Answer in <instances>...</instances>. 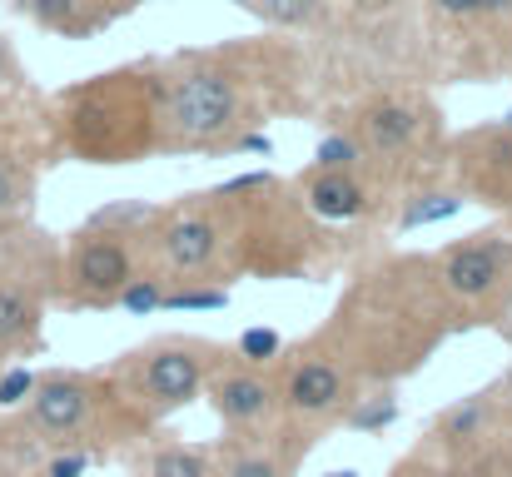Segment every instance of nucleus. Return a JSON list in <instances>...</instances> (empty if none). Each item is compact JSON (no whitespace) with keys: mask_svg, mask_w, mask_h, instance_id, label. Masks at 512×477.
Wrapping results in <instances>:
<instances>
[{"mask_svg":"<svg viewBox=\"0 0 512 477\" xmlns=\"http://www.w3.org/2000/svg\"><path fill=\"white\" fill-rule=\"evenodd\" d=\"M160 155H239L279 110H304V50L279 40H229L155 60Z\"/></svg>","mask_w":512,"mask_h":477,"instance_id":"nucleus-1","label":"nucleus"},{"mask_svg":"<svg viewBox=\"0 0 512 477\" xmlns=\"http://www.w3.org/2000/svg\"><path fill=\"white\" fill-rule=\"evenodd\" d=\"M458 333L433 254H378L353 269L329 323L314 333L358 388H398Z\"/></svg>","mask_w":512,"mask_h":477,"instance_id":"nucleus-2","label":"nucleus"},{"mask_svg":"<svg viewBox=\"0 0 512 477\" xmlns=\"http://www.w3.org/2000/svg\"><path fill=\"white\" fill-rule=\"evenodd\" d=\"M219 209L224 239H229V279H314L319 264L334 254V229L314 219L294 179H279L269 169L234 174L214 189H204Z\"/></svg>","mask_w":512,"mask_h":477,"instance_id":"nucleus-3","label":"nucleus"},{"mask_svg":"<svg viewBox=\"0 0 512 477\" xmlns=\"http://www.w3.org/2000/svg\"><path fill=\"white\" fill-rule=\"evenodd\" d=\"M55 155L95 169H125L160 155V80L155 60L115 65L65 85L50 100Z\"/></svg>","mask_w":512,"mask_h":477,"instance_id":"nucleus-4","label":"nucleus"},{"mask_svg":"<svg viewBox=\"0 0 512 477\" xmlns=\"http://www.w3.org/2000/svg\"><path fill=\"white\" fill-rule=\"evenodd\" d=\"M368 159V179L398 204L403 194L448 179V115L423 85H383L348 100L339 120Z\"/></svg>","mask_w":512,"mask_h":477,"instance_id":"nucleus-5","label":"nucleus"},{"mask_svg":"<svg viewBox=\"0 0 512 477\" xmlns=\"http://www.w3.org/2000/svg\"><path fill=\"white\" fill-rule=\"evenodd\" d=\"M234 358V343L194 338V333H160L130 353H120L105 373L120 393V403L155 433L165 418L199 403L214 383V373Z\"/></svg>","mask_w":512,"mask_h":477,"instance_id":"nucleus-6","label":"nucleus"},{"mask_svg":"<svg viewBox=\"0 0 512 477\" xmlns=\"http://www.w3.org/2000/svg\"><path fill=\"white\" fill-rule=\"evenodd\" d=\"M50 309H65V244L25 224L0 239V358H35Z\"/></svg>","mask_w":512,"mask_h":477,"instance_id":"nucleus-7","label":"nucleus"},{"mask_svg":"<svg viewBox=\"0 0 512 477\" xmlns=\"http://www.w3.org/2000/svg\"><path fill=\"white\" fill-rule=\"evenodd\" d=\"M438 284L448 294V309L463 328H493L512 333V234L503 224L473 229L443 249H433Z\"/></svg>","mask_w":512,"mask_h":477,"instance_id":"nucleus-8","label":"nucleus"},{"mask_svg":"<svg viewBox=\"0 0 512 477\" xmlns=\"http://www.w3.org/2000/svg\"><path fill=\"white\" fill-rule=\"evenodd\" d=\"M145 269L170 284H229V239L209 194H179L140 229Z\"/></svg>","mask_w":512,"mask_h":477,"instance_id":"nucleus-9","label":"nucleus"},{"mask_svg":"<svg viewBox=\"0 0 512 477\" xmlns=\"http://www.w3.org/2000/svg\"><path fill=\"white\" fill-rule=\"evenodd\" d=\"M145 274L140 229L80 224L65 239V309L70 314H110L120 294Z\"/></svg>","mask_w":512,"mask_h":477,"instance_id":"nucleus-10","label":"nucleus"},{"mask_svg":"<svg viewBox=\"0 0 512 477\" xmlns=\"http://www.w3.org/2000/svg\"><path fill=\"white\" fill-rule=\"evenodd\" d=\"M279 378V418L324 438L343 428L353 398H358V378L343 368L339 358L309 333L304 343H289V353L274 368Z\"/></svg>","mask_w":512,"mask_h":477,"instance_id":"nucleus-11","label":"nucleus"},{"mask_svg":"<svg viewBox=\"0 0 512 477\" xmlns=\"http://www.w3.org/2000/svg\"><path fill=\"white\" fill-rule=\"evenodd\" d=\"M229 5L274 35H309V40L353 35L363 50H378L383 30L398 20V0H229Z\"/></svg>","mask_w":512,"mask_h":477,"instance_id":"nucleus-12","label":"nucleus"},{"mask_svg":"<svg viewBox=\"0 0 512 477\" xmlns=\"http://www.w3.org/2000/svg\"><path fill=\"white\" fill-rule=\"evenodd\" d=\"M448 184L468 204L493 209L503 219V229L512 234V125L508 120L473 125V130L448 140Z\"/></svg>","mask_w":512,"mask_h":477,"instance_id":"nucleus-13","label":"nucleus"},{"mask_svg":"<svg viewBox=\"0 0 512 477\" xmlns=\"http://www.w3.org/2000/svg\"><path fill=\"white\" fill-rule=\"evenodd\" d=\"M294 189L304 194V204L314 209V219H324L329 229L343 224H378L388 219L393 224V199L363 174V169H304L294 174Z\"/></svg>","mask_w":512,"mask_h":477,"instance_id":"nucleus-14","label":"nucleus"},{"mask_svg":"<svg viewBox=\"0 0 512 477\" xmlns=\"http://www.w3.org/2000/svg\"><path fill=\"white\" fill-rule=\"evenodd\" d=\"M209 408L219 418V428L229 438H249V433H264L279 423V378L274 368H249L239 358H229L214 383H209Z\"/></svg>","mask_w":512,"mask_h":477,"instance_id":"nucleus-15","label":"nucleus"},{"mask_svg":"<svg viewBox=\"0 0 512 477\" xmlns=\"http://www.w3.org/2000/svg\"><path fill=\"white\" fill-rule=\"evenodd\" d=\"M314 443H319L314 433H304V428L279 418L274 428L249 433V438H229L224 433L219 448H214V468H219V477H294L304 468Z\"/></svg>","mask_w":512,"mask_h":477,"instance_id":"nucleus-16","label":"nucleus"},{"mask_svg":"<svg viewBox=\"0 0 512 477\" xmlns=\"http://www.w3.org/2000/svg\"><path fill=\"white\" fill-rule=\"evenodd\" d=\"M498 433H508V428H503L498 383H488V388H478V393L453 398L443 413H433V423H428V443H423V448H428L438 463H458V458L478 453L483 443H493Z\"/></svg>","mask_w":512,"mask_h":477,"instance_id":"nucleus-17","label":"nucleus"},{"mask_svg":"<svg viewBox=\"0 0 512 477\" xmlns=\"http://www.w3.org/2000/svg\"><path fill=\"white\" fill-rule=\"evenodd\" d=\"M10 5L15 15H25L35 30L55 40H95L100 30L130 15L125 0H10Z\"/></svg>","mask_w":512,"mask_h":477,"instance_id":"nucleus-18","label":"nucleus"},{"mask_svg":"<svg viewBox=\"0 0 512 477\" xmlns=\"http://www.w3.org/2000/svg\"><path fill=\"white\" fill-rule=\"evenodd\" d=\"M512 70V0H483L478 35L463 60V80H488Z\"/></svg>","mask_w":512,"mask_h":477,"instance_id":"nucleus-19","label":"nucleus"},{"mask_svg":"<svg viewBox=\"0 0 512 477\" xmlns=\"http://www.w3.org/2000/svg\"><path fill=\"white\" fill-rule=\"evenodd\" d=\"M35 184H40L35 159L25 155L20 145L0 140V234H15V229L30 224V214H35Z\"/></svg>","mask_w":512,"mask_h":477,"instance_id":"nucleus-20","label":"nucleus"},{"mask_svg":"<svg viewBox=\"0 0 512 477\" xmlns=\"http://www.w3.org/2000/svg\"><path fill=\"white\" fill-rule=\"evenodd\" d=\"M418 5V15H423V25L433 30V35H443L448 45H453V70L463 75V60H468V45H473V35H478V15H483V0H413Z\"/></svg>","mask_w":512,"mask_h":477,"instance_id":"nucleus-21","label":"nucleus"},{"mask_svg":"<svg viewBox=\"0 0 512 477\" xmlns=\"http://www.w3.org/2000/svg\"><path fill=\"white\" fill-rule=\"evenodd\" d=\"M463 209H468V199H463L448 179H438V184H423V189H413V194L398 199L393 229H398V234H418V229L443 224V219H453V214H463Z\"/></svg>","mask_w":512,"mask_h":477,"instance_id":"nucleus-22","label":"nucleus"},{"mask_svg":"<svg viewBox=\"0 0 512 477\" xmlns=\"http://www.w3.org/2000/svg\"><path fill=\"white\" fill-rule=\"evenodd\" d=\"M398 418H403V393L398 388H358L343 428L348 433H363V438H383Z\"/></svg>","mask_w":512,"mask_h":477,"instance_id":"nucleus-23","label":"nucleus"},{"mask_svg":"<svg viewBox=\"0 0 512 477\" xmlns=\"http://www.w3.org/2000/svg\"><path fill=\"white\" fill-rule=\"evenodd\" d=\"M145 477H214V448L160 438L145 453Z\"/></svg>","mask_w":512,"mask_h":477,"instance_id":"nucleus-24","label":"nucleus"},{"mask_svg":"<svg viewBox=\"0 0 512 477\" xmlns=\"http://www.w3.org/2000/svg\"><path fill=\"white\" fill-rule=\"evenodd\" d=\"M443 477H512V433H498L458 463H443Z\"/></svg>","mask_w":512,"mask_h":477,"instance_id":"nucleus-25","label":"nucleus"},{"mask_svg":"<svg viewBox=\"0 0 512 477\" xmlns=\"http://www.w3.org/2000/svg\"><path fill=\"white\" fill-rule=\"evenodd\" d=\"M234 304L229 284H170L165 289V314H224Z\"/></svg>","mask_w":512,"mask_h":477,"instance_id":"nucleus-26","label":"nucleus"},{"mask_svg":"<svg viewBox=\"0 0 512 477\" xmlns=\"http://www.w3.org/2000/svg\"><path fill=\"white\" fill-rule=\"evenodd\" d=\"M284 353H289V343H284V333L269 328V323H249V328L234 338V358L249 363V368H279Z\"/></svg>","mask_w":512,"mask_h":477,"instance_id":"nucleus-27","label":"nucleus"},{"mask_svg":"<svg viewBox=\"0 0 512 477\" xmlns=\"http://www.w3.org/2000/svg\"><path fill=\"white\" fill-rule=\"evenodd\" d=\"M314 169H363L368 174V159H363V145L343 125H329L324 140L314 145Z\"/></svg>","mask_w":512,"mask_h":477,"instance_id":"nucleus-28","label":"nucleus"},{"mask_svg":"<svg viewBox=\"0 0 512 477\" xmlns=\"http://www.w3.org/2000/svg\"><path fill=\"white\" fill-rule=\"evenodd\" d=\"M165 289H170V279H160V274H140L125 294H120V314L125 318H155L165 314Z\"/></svg>","mask_w":512,"mask_h":477,"instance_id":"nucleus-29","label":"nucleus"},{"mask_svg":"<svg viewBox=\"0 0 512 477\" xmlns=\"http://www.w3.org/2000/svg\"><path fill=\"white\" fill-rule=\"evenodd\" d=\"M35 388H40V368H30V363H0V413H20Z\"/></svg>","mask_w":512,"mask_h":477,"instance_id":"nucleus-30","label":"nucleus"},{"mask_svg":"<svg viewBox=\"0 0 512 477\" xmlns=\"http://www.w3.org/2000/svg\"><path fill=\"white\" fill-rule=\"evenodd\" d=\"M155 209H160V204H145V199H120V204L95 209L85 224H105V229H145V224L155 219Z\"/></svg>","mask_w":512,"mask_h":477,"instance_id":"nucleus-31","label":"nucleus"},{"mask_svg":"<svg viewBox=\"0 0 512 477\" xmlns=\"http://www.w3.org/2000/svg\"><path fill=\"white\" fill-rule=\"evenodd\" d=\"M100 463H105V458L90 453V448H65V453H50V458L40 463V477H90Z\"/></svg>","mask_w":512,"mask_h":477,"instance_id":"nucleus-32","label":"nucleus"},{"mask_svg":"<svg viewBox=\"0 0 512 477\" xmlns=\"http://www.w3.org/2000/svg\"><path fill=\"white\" fill-rule=\"evenodd\" d=\"M388 477H443V463H438L428 448H413L403 463H393V468H388Z\"/></svg>","mask_w":512,"mask_h":477,"instance_id":"nucleus-33","label":"nucleus"},{"mask_svg":"<svg viewBox=\"0 0 512 477\" xmlns=\"http://www.w3.org/2000/svg\"><path fill=\"white\" fill-rule=\"evenodd\" d=\"M498 403H503V428L512 433V368L498 378Z\"/></svg>","mask_w":512,"mask_h":477,"instance_id":"nucleus-34","label":"nucleus"},{"mask_svg":"<svg viewBox=\"0 0 512 477\" xmlns=\"http://www.w3.org/2000/svg\"><path fill=\"white\" fill-rule=\"evenodd\" d=\"M324 477H363L358 468H334V473H324Z\"/></svg>","mask_w":512,"mask_h":477,"instance_id":"nucleus-35","label":"nucleus"},{"mask_svg":"<svg viewBox=\"0 0 512 477\" xmlns=\"http://www.w3.org/2000/svg\"><path fill=\"white\" fill-rule=\"evenodd\" d=\"M0 477H40V473H15V468H0Z\"/></svg>","mask_w":512,"mask_h":477,"instance_id":"nucleus-36","label":"nucleus"},{"mask_svg":"<svg viewBox=\"0 0 512 477\" xmlns=\"http://www.w3.org/2000/svg\"><path fill=\"white\" fill-rule=\"evenodd\" d=\"M125 5H130V10H140V5H150V0H125Z\"/></svg>","mask_w":512,"mask_h":477,"instance_id":"nucleus-37","label":"nucleus"},{"mask_svg":"<svg viewBox=\"0 0 512 477\" xmlns=\"http://www.w3.org/2000/svg\"><path fill=\"white\" fill-rule=\"evenodd\" d=\"M214 477H219V468H214Z\"/></svg>","mask_w":512,"mask_h":477,"instance_id":"nucleus-38","label":"nucleus"},{"mask_svg":"<svg viewBox=\"0 0 512 477\" xmlns=\"http://www.w3.org/2000/svg\"><path fill=\"white\" fill-rule=\"evenodd\" d=\"M0 239H5V234H0Z\"/></svg>","mask_w":512,"mask_h":477,"instance_id":"nucleus-39","label":"nucleus"}]
</instances>
